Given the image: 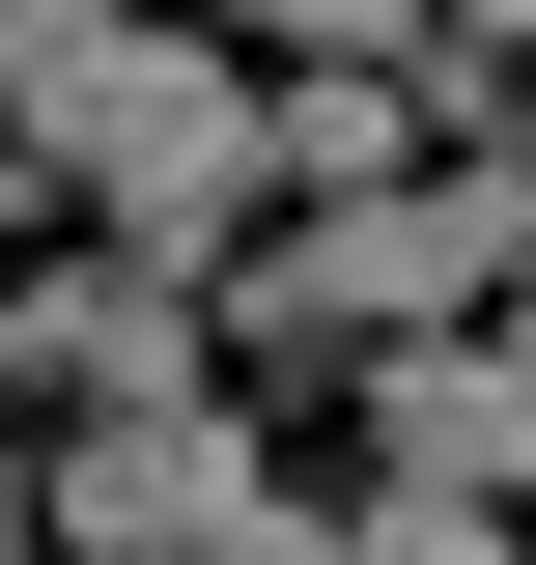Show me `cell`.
<instances>
[{
    "mask_svg": "<svg viewBox=\"0 0 536 565\" xmlns=\"http://www.w3.org/2000/svg\"><path fill=\"white\" fill-rule=\"evenodd\" d=\"M0 170H85L114 255L199 282V311H226V226L282 199L255 170V57H226V29H114V0H29V29H0Z\"/></svg>",
    "mask_w": 536,
    "mask_h": 565,
    "instance_id": "cell-1",
    "label": "cell"
},
{
    "mask_svg": "<svg viewBox=\"0 0 536 565\" xmlns=\"http://www.w3.org/2000/svg\"><path fill=\"white\" fill-rule=\"evenodd\" d=\"M508 282H536V141H480V170H424V199H367V226H282V255H226V340L255 367H311V340H508Z\"/></svg>",
    "mask_w": 536,
    "mask_h": 565,
    "instance_id": "cell-2",
    "label": "cell"
},
{
    "mask_svg": "<svg viewBox=\"0 0 536 565\" xmlns=\"http://www.w3.org/2000/svg\"><path fill=\"white\" fill-rule=\"evenodd\" d=\"M199 282H141V255H0V367H29V396L57 424H141V396H199Z\"/></svg>",
    "mask_w": 536,
    "mask_h": 565,
    "instance_id": "cell-3",
    "label": "cell"
},
{
    "mask_svg": "<svg viewBox=\"0 0 536 565\" xmlns=\"http://www.w3.org/2000/svg\"><path fill=\"white\" fill-rule=\"evenodd\" d=\"M226 509H255V424H226V396L57 424V565H226Z\"/></svg>",
    "mask_w": 536,
    "mask_h": 565,
    "instance_id": "cell-4",
    "label": "cell"
},
{
    "mask_svg": "<svg viewBox=\"0 0 536 565\" xmlns=\"http://www.w3.org/2000/svg\"><path fill=\"white\" fill-rule=\"evenodd\" d=\"M367 481L396 509H536V367L508 340H396L367 367Z\"/></svg>",
    "mask_w": 536,
    "mask_h": 565,
    "instance_id": "cell-5",
    "label": "cell"
},
{
    "mask_svg": "<svg viewBox=\"0 0 536 565\" xmlns=\"http://www.w3.org/2000/svg\"><path fill=\"white\" fill-rule=\"evenodd\" d=\"M367 565H508V509H396L367 481Z\"/></svg>",
    "mask_w": 536,
    "mask_h": 565,
    "instance_id": "cell-6",
    "label": "cell"
},
{
    "mask_svg": "<svg viewBox=\"0 0 536 565\" xmlns=\"http://www.w3.org/2000/svg\"><path fill=\"white\" fill-rule=\"evenodd\" d=\"M29 537H57V452H29V424H0V565H29Z\"/></svg>",
    "mask_w": 536,
    "mask_h": 565,
    "instance_id": "cell-7",
    "label": "cell"
},
{
    "mask_svg": "<svg viewBox=\"0 0 536 565\" xmlns=\"http://www.w3.org/2000/svg\"><path fill=\"white\" fill-rule=\"evenodd\" d=\"M508 367H536V282H508Z\"/></svg>",
    "mask_w": 536,
    "mask_h": 565,
    "instance_id": "cell-8",
    "label": "cell"
}]
</instances>
